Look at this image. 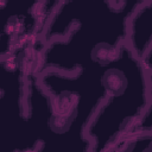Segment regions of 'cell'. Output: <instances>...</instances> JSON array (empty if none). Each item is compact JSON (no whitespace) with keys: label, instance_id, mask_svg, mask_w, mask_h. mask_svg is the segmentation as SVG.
Here are the masks:
<instances>
[{"label":"cell","instance_id":"obj_3","mask_svg":"<svg viewBox=\"0 0 152 152\" xmlns=\"http://www.w3.org/2000/svg\"><path fill=\"white\" fill-rule=\"evenodd\" d=\"M17 152H39V150H38V146H34V147H27V148L17 151Z\"/></svg>","mask_w":152,"mask_h":152},{"label":"cell","instance_id":"obj_2","mask_svg":"<svg viewBox=\"0 0 152 152\" xmlns=\"http://www.w3.org/2000/svg\"><path fill=\"white\" fill-rule=\"evenodd\" d=\"M122 44H113L109 42L95 43L90 49V59L97 66H109L120 58Z\"/></svg>","mask_w":152,"mask_h":152},{"label":"cell","instance_id":"obj_1","mask_svg":"<svg viewBox=\"0 0 152 152\" xmlns=\"http://www.w3.org/2000/svg\"><path fill=\"white\" fill-rule=\"evenodd\" d=\"M112 65L104 68L100 82L107 97H118L127 90L128 80L124 70L114 68Z\"/></svg>","mask_w":152,"mask_h":152}]
</instances>
